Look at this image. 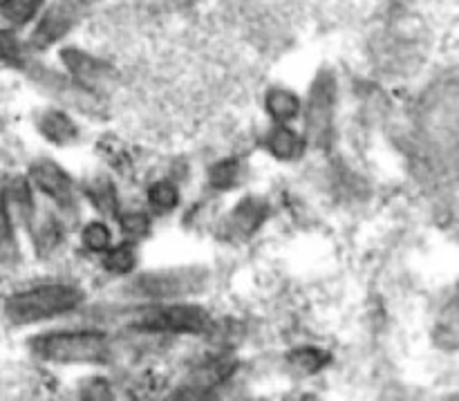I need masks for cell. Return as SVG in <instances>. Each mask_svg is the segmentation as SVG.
Listing matches in <instances>:
<instances>
[{"label":"cell","mask_w":459,"mask_h":401,"mask_svg":"<svg viewBox=\"0 0 459 401\" xmlns=\"http://www.w3.org/2000/svg\"><path fill=\"white\" fill-rule=\"evenodd\" d=\"M126 321L146 335H202L211 327V314L191 303H152L130 312Z\"/></svg>","instance_id":"6da1fadb"},{"label":"cell","mask_w":459,"mask_h":401,"mask_svg":"<svg viewBox=\"0 0 459 401\" xmlns=\"http://www.w3.org/2000/svg\"><path fill=\"white\" fill-rule=\"evenodd\" d=\"M83 303V292L74 285H43L13 294L7 301V317L18 326L40 323L72 312Z\"/></svg>","instance_id":"7a4b0ae2"},{"label":"cell","mask_w":459,"mask_h":401,"mask_svg":"<svg viewBox=\"0 0 459 401\" xmlns=\"http://www.w3.org/2000/svg\"><path fill=\"white\" fill-rule=\"evenodd\" d=\"M31 353L54 363H103L110 344L99 332H52L31 341Z\"/></svg>","instance_id":"3957f363"},{"label":"cell","mask_w":459,"mask_h":401,"mask_svg":"<svg viewBox=\"0 0 459 401\" xmlns=\"http://www.w3.org/2000/svg\"><path fill=\"white\" fill-rule=\"evenodd\" d=\"M209 278L204 267H170L133 278L126 292L143 301H173L206 290Z\"/></svg>","instance_id":"277c9868"},{"label":"cell","mask_w":459,"mask_h":401,"mask_svg":"<svg viewBox=\"0 0 459 401\" xmlns=\"http://www.w3.org/2000/svg\"><path fill=\"white\" fill-rule=\"evenodd\" d=\"M85 16H88V0H52L49 4L45 3L39 18L34 21V30H31L27 45L34 52L52 48L58 40L65 39L79 22H83Z\"/></svg>","instance_id":"5b68a950"},{"label":"cell","mask_w":459,"mask_h":401,"mask_svg":"<svg viewBox=\"0 0 459 401\" xmlns=\"http://www.w3.org/2000/svg\"><path fill=\"white\" fill-rule=\"evenodd\" d=\"M334 103L336 76L332 70H321L309 88L307 108H305V133L307 142L316 148H327L334 133Z\"/></svg>","instance_id":"8992f818"},{"label":"cell","mask_w":459,"mask_h":401,"mask_svg":"<svg viewBox=\"0 0 459 401\" xmlns=\"http://www.w3.org/2000/svg\"><path fill=\"white\" fill-rule=\"evenodd\" d=\"M61 61L63 65L67 67V72L72 74L74 83H79L81 88L90 90V92L97 88H106V85L115 79V70H112L106 61L83 52V49H76V48L61 49Z\"/></svg>","instance_id":"52a82bcc"},{"label":"cell","mask_w":459,"mask_h":401,"mask_svg":"<svg viewBox=\"0 0 459 401\" xmlns=\"http://www.w3.org/2000/svg\"><path fill=\"white\" fill-rule=\"evenodd\" d=\"M30 179L49 197V200L56 202L61 209H74V187H72L70 175H67L58 164H54V161L49 160H39L30 169Z\"/></svg>","instance_id":"ba28073f"},{"label":"cell","mask_w":459,"mask_h":401,"mask_svg":"<svg viewBox=\"0 0 459 401\" xmlns=\"http://www.w3.org/2000/svg\"><path fill=\"white\" fill-rule=\"evenodd\" d=\"M264 218H267V202L260 197H247L231 211V218L227 222V236L245 240L258 231Z\"/></svg>","instance_id":"9c48e42d"},{"label":"cell","mask_w":459,"mask_h":401,"mask_svg":"<svg viewBox=\"0 0 459 401\" xmlns=\"http://www.w3.org/2000/svg\"><path fill=\"white\" fill-rule=\"evenodd\" d=\"M3 205L7 209L9 218L21 220L22 224L30 227V222L34 220V206H31V196H30V184L22 178H13L12 182L4 187Z\"/></svg>","instance_id":"30bf717a"},{"label":"cell","mask_w":459,"mask_h":401,"mask_svg":"<svg viewBox=\"0 0 459 401\" xmlns=\"http://www.w3.org/2000/svg\"><path fill=\"white\" fill-rule=\"evenodd\" d=\"M264 146L278 160H299L305 151V142L299 137V133H294L291 128H287L285 124L273 126L272 130L264 137Z\"/></svg>","instance_id":"8fae6325"},{"label":"cell","mask_w":459,"mask_h":401,"mask_svg":"<svg viewBox=\"0 0 459 401\" xmlns=\"http://www.w3.org/2000/svg\"><path fill=\"white\" fill-rule=\"evenodd\" d=\"M233 368H236V362H231L229 357L211 359V362L202 363V366L193 372L188 386H191L193 390H200V393L213 390L215 386H220L222 381H227L229 377H231Z\"/></svg>","instance_id":"7c38bea8"},{"label":"cell","mask_w":459,"mask_h":401,"mask_svg":"<svg viewBox=\"0 0 459 401\" xmlns=\"http://www.w3.org/2000/svg\"><path fill=\"white\" fill-rule=\"evenodd\" d=\"M43 7L45 0H0V18L4 27L22 30L39 18Z\"/></svg>","instance_id":"4fadbf2b"},{"label":"cell","mask_w":459,"mask_h":401,"mask_svg":"<svg viewBox=\"0 0 459 401\" xmlns=\"http://www.w3.org/2000/svg\"><path fill=\"white\" fill-rule=\"evenodd\" d=\"M39 128L49 142L58 144V146H63V144H72L76 137H79V128H76V124L61 110L43 112L39 119Z\"/></svg>","instance_id":"5bb4252c"},{"label":"cell","mask_w":459,"mask_h":401,"mask_svg":"<svg viewBox=\"0 0 459 401\" xmlns=\"http://www.w3.org/2000/svg\"><path fill=\"white\" fill-rule=\"evenodd\" d=\"M85 196L92 202L94 209L101 211L108 218H117L119 215V200H117L115 184L108 178H94L85 184Z\"/></svg>","instance_id":"9a60e30c"},{"label":"cell","mask_w":459,"mask_h":401,"mask_svg":"<svg viewBox=\"0 0 459 401\" xmlns=\"http://www.w3.org/2000/svg\"><path fill=\"white\" fill-rule=\"evenodd\" d=\"M264 108L269 115L278 121V124H287V121L296 119L300 112V99L291 90L285 88H273L269 90L264 97Z\"/></svg>","instance_id":"2e32d148"},{"label":"cell","mask_w":459,"mask_h":401,"mask_svg":"<svg viewBox=\"0 0 459 401\" xmlns=\"http://www.w3.org/2000/svg\"><path fill=\"white\" fill-rule=\"evenodd\" d=\"M0 61L13 67H25L30 61V45L12 27H0Z\"/></svg>","instance_id":"e0dca14e"},{"label":"cell","mask_w":459,"mask_h":401,"mask_svg":"<svg viewBox=\"0 0 459 401\" xmlns=\"http://www.w3.org/2000/svg\"><path fill=\"white\" fill-rule=\"evenodd\" d=\"M290 363L296 372L303 375H316L330 363V354L318 348H300L290 354Z\"/></svg>","instance_id":"ac0fdd59"},{"label":"cell","mask_w":459,"mask_h":401,"mask_svg":"<svg viewBox=\"0 0 459 401\" xmlns=\"http://www.w3.org/2000/svg\"><path fill=\"white\" fill-rule=\"evenodd\" d=\"M242 173H245V166L238 160H222L218 164L211 166L209 170V182L213 188H233L242 179Z\"/></svg>","instance_id":"d6986e66"},{"label":"cell","mask_w":459,"mask_h":401,"mask_svg":"<svg viewBox=\"0 0 459 401\" xmlns=\"http://www.w3.org/2000/svg\"><path fill=\"white\" fill-rule=\"evenodd\" d=\"M16 260L18 247L16 238H13L12 218H9L7 209L3 205V197H0V265L9 267V265H16Z\"/></svg>","instance_id":"ffe728a7"},{"label":"cell","mask_w":459,"mask_h":401,"mask_svg":"<svg viewBox=\"0 0 459 401\" xmlns=\"http://www.w3.org/2000/svg\"><path fill=\"white\" fill-rule=\"evenodd\" d=\"M108 272L112 274H128L133 272L134 265H137V254L130 245H119V247H108L106 258H103Z\"/></svg>","instance_id":"44dd1931"},{"label":"cell","mask_w":459,"mask_h":401,"mask_svg":"<svg viewBox=\"0 0 459 401\" xmlns=\"http://www.w3.org/2000/svg\"><path fill=\"white\" fill-rule=\"evenodd\" d=\"M148 200H151V206L160 214H166V211L175 209L179 202L178 187L170 182H157L152 184L151 191H148Z\"/></svg>","instance_id":"7402d4cb"},{"label":"cell","mask_w":459,"mask_h":401,"mask_svg":"<svg viewBox=\"0 0 459 401\" xmlns=\"http://www.w3.org/2000/svg\"><path fill=\"white\" fill-rule=\"evenodd\" d=\"M117 220H119L126 236L130 238H143L151 229V218L143 211H126V214L117 215Z\"/></svg>","instance_id":"603a6c76"},{"label":"cell","mask_w":459,"mask_h":401,"mask_svg":"<svg viewBox=\"0 0 459 401\" xmlns=\"http://www.w3.org/2000/svg\"><path fill=\"white\" fill-rule=\"evenodd\" d=\"M81 238H83V245L90 251H106L112 245V233L103 222H90L83 229V236Z\"/></svg>","instance_id":"cb8c5ba5"}]
</instances>
